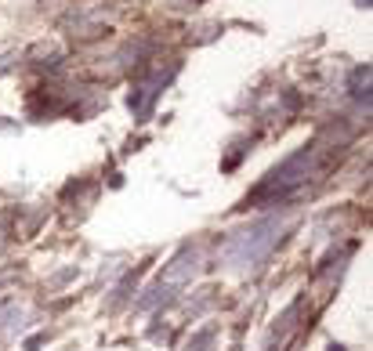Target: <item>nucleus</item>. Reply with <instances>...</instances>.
<instances>
[{
    "instance_id": "f8f14e48",
    "label": "nucleus",
    "mask_w": 373,
    "mask_h": 351,
    "mask_svg": "<svg viewBox=\"0 0 373 351\" xmlns=\"http://www.w3.org/2000/svg\"><path fill=\"white\" fill-rule=\"evenodd\" d=\"M326 351H348L344 344H326Z\"/></svg>"
},
{
    "instance_id": "9b49d317",
    "label": "nucleus",
    "mask_w": 373,
    "mask_h": 351,
    "mask_svg": "<svg viewBox=\"0 0 373 351\" xmlns=\"http://www.w3.org/2000/svg\"><path fill=\"white\" fill-rule=\"evenodd\" d=\"M8 246V236H4V221H0V250Z\"/></svg>"
},
{
    "instance_id": "1a4fd4ad",
    "label": "nucleus",
    "mask_w": 373,
    "mask_h": 351,
    "mask_svg": "<svg viewBox=\"0 0 373 351\" xmlns=\"http://www.w3.org/2000/svg\"><path fill=\"white\" fill-rule=\"evenodd\" d=\"M48 344V334H33V337H26V344H22V351H40Z\"/></svg>"
},
{
    "instance_id": "39448f33",
    "label": "nucleus",
    "mask_w": 373,
    "mask_h": 351,
    "mask_svg": "<svg viewBox=\"0 0 373 351\" xmlns=\"http://www.w3.org/2000/svg\"><path fill=\"white\" fill-rule=\"evenodd\" d=\"M174 297H178V290H171L167 282H160V279H156V282L149 286V290H145V294L134 301V308H138V312H156V308L171 304Z\"/></svg>"
},
{
    "instance_id": "f257e3e1",
    "label": "nucleus",
    "mask_w": 373,
    "mask_h": 351,
    "mask_svg": "<svg viewBox=\"0 0 373 351\" xmlns=\"http://www.w3.org/2000/svg\"><path fill=\"white\" fill-rule=\"evenodd\" d=\"M326 167V156H323V145L312 141V145L297 149L294 156H286L276 171H268V178L258 185V189L243 199L239 210H251V206H279V203H290L301 189H308V181H312L319 171Z\"/></svg>"
},
{
    "instance_id": "9d476101",
    "label": "nucleus",
    "mask_w": 373,
    "mask_h": 351,
    "mask_svg": "<svg viewBox=\"0 0 373 351\" xmlns=\"http://www.w3.org/2000/svg\"><path fill=\"white\" fill-rule=\"evenodd\" d=\"M73 275H76V268H66V272H58V275H55V282H51V286H62V282H69Z\"/></svg>"
},
{
    "instance_id": "6e6552de",
    "label": "nucleus",
    "mask_w": 373,
    "mask_h": 351,
    "mask_svg": "<svg viewBox=\"0 0 373 351\" xmlns=\"http://www.w3.org/2000/svg\"><path fill=\"white\" fill-rule=\"evenodd\" d=\"M214 337H218V329H214V326H203L199 334H192V337H189V351H211Z\"/></svg>"
},
{
    "instance_id": "423d86ee",
    "label": "nucleus",
    "mask_w": 373,
    "mask_h": 351,
    "mask_svg": "<svg viewBox=\"0 0 373 351\" xmlns=\"http://www.w3.org/2000/svg\"><path fill=\"white\" fill-rule=\"evenodd\" d=\"M370 62L366 66H356L351 69V80H348V91H351V98L359 101V106H370Z\"/></svg>"
},
{
    "instance_id": "7ed1b4c3",
    "label": "nucleus",
    "mask_w": 373,
    "mask_h": 351,
    "mask_svg": "<svg viewBox=\"0 0 373 351\" xmlns=\"http://www.w3.org/2000/svg\"><path fill=\"white\" fill-rule=\"evenodd\" d=\"M171 76H174V66L167 69V73H153V76H145V80H138L134 84V91H131V113L138 116V123H145L153 116V106H156V98H160V91L171 84Z\"/></svg>"
},
{
    "instance_id": "0eeeda50",
    "label": "nucleus",
    "mask_w": 373,
    "mask_h": 351,
    "mask_svg": "<svg viewBox=\"0 0 373 351\" xmlns=\"http://www.w3.org/2000/svg\"><path fill=\"white\" fill-rule=\"evenodd\" d=\"M22 319H26V308L18 301L0 304V329H4V334H18V329H22Z\"/></svg>"
},
{
    "instance_id": "20e7f679",
    "label": "nucleus",
    "mask_w": 373,
    "mask_h": 351,
    "mask_svg": "<svg viewBox=\"0 0 373 351\" xmlns=\"http://www.w3.org/2000/svg\"><path fill=\"white\" fill-rule=\"evenodd\" d=\"M199 250L196 246H181V250L167 261V268H163V275H160V282H167L171 290H185L196 275H199Z\"/></svg>"
},
{
    "instance_id": "f03ea898",
    "label": "nucleus",
    "mask_w": 373,
    "mask_h": 351,
    "mask_svg": "<svg viewBox=\"0 0 373 351\" xmlns=\"http://www.w3.org/2000/svg\"><path fill=\"white\" fill-rule=\"evenodd\" d=\"M290 224L294 221L286 214H268V217L251 221L246 229H236L221 246V261L229 268H236V272H254V268H261L272 257V250L290 232Z\"/></svg>"
}]
</instances>
